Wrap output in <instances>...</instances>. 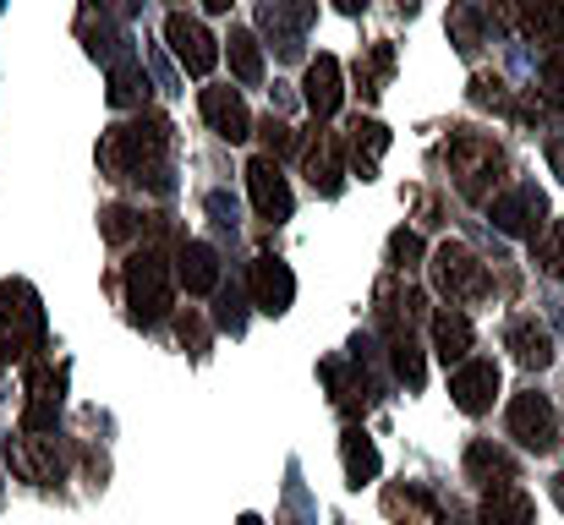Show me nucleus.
<instances>
[{"label":"nucleus","mask_w":564,"mask_h":525,"mask_svg":"<svg viewBox=\"0 0 564 525\" xmlns=\"http://www.w3.org/2000/svg\"><path fill=\"white\" fill-rule=\"evenodd\" d=\"M389 72H394V44L378 39L373 50L357 61V94H362V99H378V94L389 88Z\"/></svg>","instance_id":"7c9ffc66"},{"label":"nucleus","mask_w":564,"mask_h":525,"mask_svg":"<svg viewBox=\"0 0 564 525\" xmlns=\"http://www.w3.org/2000/svg\"><path fill=\"white\" fill-rule=\"evenodd\" d=\"M466 477L482 482V488H499V482H516V460H510L499 444L477 438V444L466 449Z\"/></svg>","instance_id":"a878e982"},{"label":"nucleus","mask_w":564,"mask_h":525,"mask_svg":"<svg viewBox=\"0 0 564 525\" xmlns=\"http://www.w3.org/2000/svg\"><path fill=\"white\" fill-rule=\"evenodd\" d=\"M44 350V302L28 280L0 285V367L33 361Z\"/></svg>","instance_id":"20e7f679"},{"label":"nucleus","mask_w":564,"mask_h":525,"mask_svg":"<svg viewBox=\"0 0 564 525\" xmlns=\"http://www.w3.org/2000/svg\"><path fill=\"white\" fill-rule=\"evenodd\" d=\"M225 55H230V72H236V83H247V88H258V83H263V50H258V39H252L247 28H230V39H225Z\"/></svg>","instance_id":"c756f323"},{"label":"nucleus","mask_w":564,"mask_h":525,"mask_svg":"<svg viewBox=\"0 0 564 525\" xmlns=\"http://www.w3.org/2000/svg\"><path fill=\"white\" fill-rule=\"evenodd\" d=\"M6 466H11V477L17 482H33V488H55V482H66V466H72V449H66V438L50 427V433H17L11 444H6Z\"/></svg>","instance_id":"423d86ee"},{"label":"nucleus","mask_w":564,"mask_h":525,"mask_svg":"<svg viewBox=\"0 0 564 525\" xmlns=\"http://www.w3.org/2000/svg\"><path fill=\"white\" fill-rule=\"evenodd\" d=\"M482 33H488L482 6H477V0H455V6H449V44H455L460 55H477V50H482Z\"/></svg>","instance_id":"c85d7f7f"},{"label":"nucleus","mask_w":564,"mask_h":525,"mask_svg":"<svg viewBox=\"0 0 564 525\" xmlns=\"http://www.w3.org/2000/svg\"><path fill=\"white\" fill-rule=\"evenodd\" d=\"M543 88H549L554 99H564V44H554V50L543 55Z\"/></svg>","instance_id":"4c0bfd02"},{"label":"nucleus","mask_w":564,"mask_h":525,"mask_svg":"<svg viewBox=\"0 0 564 525\" xmlns=\"http://www.w3.org/2000/svg\"><path fill=\"white\" fill-rule=\"evenodd\" d=\"M176 280L187 285V296H214L219 291V252L208 241H182L176 247Z\"/></svg>","instance_id":"412c9836"},{"label":"nucleus","mask_w":564,"mask_h":525,"mask_svg":"<svg viewBox=\"0 0 564 525\" xmlns=\"http://www.w3.org/2000/svg\"><path fill=\"white\" fill-rule=\"evenodd\" d=\"M505 427H510V438H516L521 449H532V455H554V449H560V411H554L549 394H538V389H527V394L510 400Z\"/></svg>","instance_id":"6e6552de"},{"label":"nucleus","mask_w":564,"mask_h":525,"mask_svg":"<svg viewBox=\"0 0 564 525\" xmlns=\"http://www.w3.org/2000/svg\"><path fill=\"white\" fill-rule=\"evenodd\" d=\"M532 263H538L549 280H564V219H549V225L532 236Z\"/></svg>","instance_id":"473e14b6"},{"label":"nucleus","mask_w":564,"mask_h":525,"mask_svg":"<svg viewBox=\"0 0 564 525\" xmlns=\"http://www.w3.org/2000/svg\"><path fill=\"white\" fill-rule=\"evenodd\" d=\"M449 394H455V405H460L466 416L494 411V400H499V367H494L488 356H466V361H455V372H449Z\"/></svg>","instance_id":"4468645a"},{"label":"nucleus","mask_w":564,"mask_h":525,"mask_svg":"<svg viewBox=\"0 0 564 525\" xmlns=\"http://www.w3.org/2000/svg\"><path fill=\"white\" fill-rule=\"evenodd\" d=\"M143 99H149V72L132 50H121L110 61V105L116 110H143Z\"/></svg>","instance_id":"4be33fe9"},{"label":"nucleus","mask_w":564,"mask_h":525,"mask_svg":"<svg viewBox=\"0 0 564 525\" xmlns=\"http://www.w3.org/2000/svg\"><path fill=\"white\" fill-rule=\"evenodd\" d=\"M302 165H307V181H313V192L318 197H340V186H346V138H335L324 121H313V132L302 138Z\"/></svg>","instance_id":"1a4fd4ad"},{"label":"nucleus","mask_w":564,"mask_h":525,"mask_svg":"<svg viewBox=\"0 0 564 525\" xmlns=\"http://www.w3.org/2000/svg\"><path fill=\"white\" fill-rule=\"evenodd\" d=\"M66 405V367L55 361H28V400H22V427L28 433H50L61 422Z\"/></svg>","instance_id":"9d476101"},{"label":"nucleus","mask_w":564,"mask_h":525,"mask_svg":"<svg viewBox=\"0 0 564 525\" xmlns=\"http://www.w3.org/2000/svg\"><path fill=\"white\" fill-rule=\"evenodd\" d=\"M176 335H182V346H187L192 356H203V350H208V324H203L192 307L182 313V318H176Z\"/></svg>","instance_id":"e433bc0d"},{"label":"nucleus","mask_w":564,"mask_h":525,"mask_svg":"<svg viewBox=\"0 0 564 525\" xmlns=\"http://www.w3.org/2000/svg\"><path fill=\"white\" fill-rule=\"evenodd\" d=\"M383 154H389V127L373 121V116H357V121L346 127V165H351V175L373 181L378 165H383Z\"/></svg>","instance_id":"a211bd4d"},{"label":"nucleus","mask_w":564,"mask_h":525,"mask_svg":"<svg viewBox=\"0 0 564 525\" xmlns=\"http://www.w3.org/2000/svg\"><path fill=\"white\" fill-rule=\"evenodd\" d=\"M554 499H560V510H564V477H560V482H554Z\"/></svg>","instance_id":"37998d69"},{"label":"nucleus","mask_w":564,"mask_h":525,"mask_svg":"<svg viewBox=\"0 0 564 525\" xmlns=\"http://www.w3.org/2000/svg\"><path fill=\"white\" fill-rule=\"evenodd\" d=\"M488 11L505 33H521L543 50L564 44V0H494Z\"/></svg>","instance_id":"0eeeda50"},{"label":"nucleus","mask_w":564,"mask_h":525,"mask_svg":"<svg viewBox=\"0 0 564 525\" xmlns=\"http://www.w3.org/2000/svg\"><path fill=\"white\" fill-rule=\"evenodd\" d=\"M247 291H252V307H258V313L280 318V313H291V302H296V274H291L274 252H263V258H252Z\"/></svg>","instance_id":"2eb2a0df"},{"label":"nucleus","mask_w":564,"mask_h":525,"mask_svg":"<svg viewBox=\"0 0 564 525\" xmlns=\"http://www.w3.org/2000/svg\"><path fill=\"white\" fill-rule=\"evenodd\" d=\"M302 99H307L313 121H329V116L346 105V88H340V61H335V55H318V61H307Z\"/></svg>","instance_id":"6ab92c4d"},{"label":"nucleus","mask_w":564,"mask_h":525,"mask_svg":"<svg viewBox=\"0 0 564 525\" xmlns=\"http://www.w3.org/2000/svg\"><path fill=\"white\" fill-rule=\"evenodd\" d=\"M505 350H510L527 372H543V367L554 361V335H549V324H538V318H510V324H505Z\"/></svg>","instance_id":"aec40b11"},{"label":"nucleus","mask_w":564,"mask_h":525,"mask_svg":"<svg viewBox=\"0 0 564 525\" xmlns=\"http://www.w3.org/2000/svg\"><path fill=\"white\" fill-rule=\"evenodd\" d=\"M241 525H258V521H252V515H247V521H241Z\"/></svg>","instance_id":"a18cd8bd"},{"label":"nucleus","mask_w":564,"mask_h":525,"mask_svg":"<svg viewBox=\"0 0 564 525\" xmlns=\"http://www.w3.org/2000/svg\"><path fill=\"white\" fill-rule=\"evenodd\" d=\"M258 138H263V154H274V160H285V154H296V149H302V143H296V132H291L280 116L258 121Z\"/></svg>","instance_id":"72a5a7b5"},{"label":"nucleus","mask_w":564,"mask_h":525,"mask_svg":"<svg viewBox=\"0 0 564 525\" xmlns=\"http://www.w3.org/2000/svg\"><path fill=\"white\" fill-rule=\"evenodd\" d=\"M214 296H219V313H214V324H219V329H230V335H241V324H247V313H241V291H236V285H230V291L219 285Z\"/></svg>","instance_id":"c9c22d12"},{"label":"nucleus","mask_w":564,"mask_h":525,"mask_svg":"<svg viewBox=\"0 0 564 525\" xmlns=\"http://www.w3.org/2000/svg\"><path fill=\"white\" fill-rule=\"evenodd\" d=\"M433 350H438L444 367L471 356V318H466L460 307H438V313H433Z\"/></svg>","instance_id":"5701e85b"},{"label":"nucleus","mask_w":564,"mask_h":525,"mask_svg":"<svg viewBox=\"0 0 564 525\" xmlns=\"http://www.w3.org/2000/svg\"><path fill=\"white\" fill-rule=\"evenodd\" d=\"M340 460H346V477H351V488H362V482H373L378 477V449L373 438L362 433V427H346V438H340Z\"/></svg>","instance_id":"cd10ccee"},{"label":"nucleus","mask_w":564,"mask_h":525,"mask_svg":"<svg viewBox=\"0 0 564 525\" xmlns=\"http://www.w3.org/2000/svg\"><path fill=\"white\" fill-rule=\"evenodd\" d=\"M203 6H208V11H230L236 0H203Z\"/></svg>","instance_id":"79ce46f5"},{"label":"nucleus","mask_w":564,"mask_h":525,"mask_svg":"<svg viewBox=\"0 0 564 525\" xmlns=\"http://www.w3.org/2000/svg\"><path fill=\"white\" fill-rule=\"evenodd\" d=\"M99 171L121 186L171 192V121L160 110H138L132 121L110 127L99 138Z\"/></svg>","instance_id":"f257e3e1"},{"label":"nucleus","mask_w":564,"mask_h":525,"mask_svg":"<svg viewBox=\"0 0 564 525\" xmlns=\"http://www.w3.org/2000/svg\"><path fill=\"white\" fill-rule=\"evenodd\" d=\"M176 263L160 252V247H138L132 258H127V274H121V291H127V313H132V324H143V329H154V324H165L171 313H176Z\"/></svg>","instance_id":"7ed1b4c3"},{"label":"nucleus","mask_w":564,"mask_h":525,"mask_svg":"<svg viewBox=\"0 0 564 525\" xmlns=\"http://www.w3.org/2000/svg\"><path fill=\"white\" fill-rule=\"evenodd\" d=\"M444 160H449V181H455V192H460L466 203H477V208H488V203L499 197L505 175H510L505 149H499L488 132H471V127H455V132H449Z\"/></svg>","instance_id":"f03ea898"},{"label":"nucleus","mask_w":564,"mask_h":525,"mask_svg":"<svg viewBox=\"0 0 564 525\" xmlns=\"http://www.w3.org/2000/svg\"><path fill=\"white\" fill-rule=\"evenodd\" d=\"M383 346H389V367H394V378H400L405 389H422L427 367H422V350H416V340H411V329H383Z\"/></svg>","instance_id":"bb28decb"},{"label":"nucleus","mask_w":564,"mask_h":525,"mask_svg":"<svg viewBox=\"0 0 564 525\" xmlns=\"http://www.w3.org/2000/svg\"><path fill=\"white\" fill-rule=\"evenodd\" d=\"M488 219L505 230V236H538L543 230V219H549V197L538 192V186H510V192H499L494 203H488Z\"/></svg>","instance_id":"ddd939ff"},{"label":"nucleus","mask_w":564,"mask_h":525,"mask_svg":"<svg viewBox=\"0 0 564 525\" xmlns=\"http://www.w3.org/2000/svg\"><path fill=\"white\" fill-rule=\"evenodd\" d=\"M335 6H340V11H346V17H357V11H368V6H373V0H335Z\"/></svg>","instance_id":"a19ab883"},{"label":"nucleus","mask_w":564,"mask_h":525,"mask_svg":"<svg viewBox=\"0 0 564 525\" xmlns=\"http://www.w3.org/2000/svg\"><path fill=\"white\" fill-rule=\"evenodd\" d=\"M324 383L335 389V405H340L346 416H362L378 400V383H373V372L362 367V350H357L351 361H324Z\"/></svg>","instance_id":"dca6fc26"},{"label":"nucleus","mask_w":564,"mask_h":525,"mask_svg":"<svg viewBox=\"0 0 564 525\" xmlns=\"http://www.w3.org/2000/svg\"><path fill=\"white\" fill-rule=\"evenodd\" d=\"M482 525H538V510H532V499L516 482H499L482 499Z\"/></svg>","instance_id":"b1692460"},{"label":"nucleus","mask_w":564,"mask_h":525,"mask_svg":"<svg viewBox=\"0 0 564 525\" xmlns=\"http://www.w3.org/2000/svg\"><path fill=\"white\" fill-rule=\"evenodd\" d=\"M400 11H416V0H400Z\"/></svg>","instance_id":"c03bdc74"},{"label":"nucleus","mask_w":564,"mask_h":525,"mask_svg":"<svg viewBox=\"0 0 564 525\" xmlns=\"http://www.w3.org/2000/svg\"><path fill=\"white\" fill-rule=\"evenodd\" d=\"M247 192H252L258 219H269V225H285V219H291V208H296L291 181H285V171H280V160H274V154L247 160Z\"/></svg>","instance_id":"9b49d317"},{"label":"nucleus","mask_w":564,"mask_h":525,"mask_svg":"<svg viewBox=\"0 0 564 525\" xmlns=\"http://www.w3.org/2000/svg\"><path fill=\"white\" fill-rule=\"evenodd\" d=\"M154 230H160V219H154V214H143V208H127V203H116V208H105V214H99V236H105L110 247L143 241V236H154Z\"/></svg>","instance_id":"393cba45"},{"label":"nucleus","mask_w":564,"mask_h":525,"mask_svg":"<svg viewBox=\"0 0 564 525\" xmlns=\"http://www.w3.org/2000/svg\"><path fill=\"white\" fill-rule=\"evenodd\" d=\"M549 171L564 181V132H554V138H549Z\"/></svg>","instance_id":"ea45409f"},{"label":"nucleus","mask_w":564,"mask_h":525,"mask_svg":"<svg viewBox=\"0 0 564 525\" xmlns=\"http://www.w3.org/2000/svg\"><path fill=\"white\" fill-rule=\"evenodd\" d=\"M203 121L225 138V143H247L252 138V110H247V99L236 94V88H203Z\"/></svg>","instance_id":"f3484780"},{"label":"nucleus","mask_w":564,"mask_h":525,"mask_svg":"<svg viewBox=\"0 0 564 525\" xmlns=\"http://www.w3.org/2000/svg\"><path fill=\"white\" fill-rule=\"evenodd\" d=\"M416 263H422V236H416V230H394V236H389V269L405 274V269H416Z\"/></svg>","instance_id":"f704fd0d"},{"label":"nucleus","mask_w":564,"mask_h":525,"mask_svg":"<svg viewBox=\"0 0 564 525\" xmlns=\"http://www.w3.org/2000/svg\"><path fill=\"white\" fill-rule=\"evenodd\" d=\"M165 39H171V55L182 61V72H192V77H208L219 66V39L197 17H187V11H171Z\"/></svg>","instance_id":"f8f14e48"},{"label":"nucleus","mask_w":564,"mask_h":525,"mask_svg":"<svg viewBox=\"0 0 564 525\" xmlns=\"http://www.w3.org/2000/svg\"><path fill=\"white\" fill-rule=\"evenodd\" d=\"M94 6H99V11H105V17H121V22H127V17H138V11H143V0H94Z\"/></svg>","instance_id":"58836bf2"},{"label":"nucleus","mask_w":564,"mask_h":525,"mask_svg":"<svg viewBox=\"0 0 564 525\" xmlns=\"http://www.w3.org/2000/svg\"><path fill=\"white\" fill-rule=\"evenodd\" d=\"M466 99H471L477 110H499V116H516V94H510V83H505L499 72H477V77H471V88H466Z\"/></svg>","instance_id":"2f4dec72"},{"label":"nucleus","mask_w":564,"mask_h":525,"mask_svg":"<svg viewBox=\"0 0 564 525\" xmlns=\"http://www.w3.org/2000/svg\"><path fill=\"white\" fill-rule=\"evenodd\" d=\"M427 274H433V291L455 307V302H482L488 296V263L466 247V241H438L433 258H427Z\"/></svg>","instance_id":"39448f33"}]
</instances>
